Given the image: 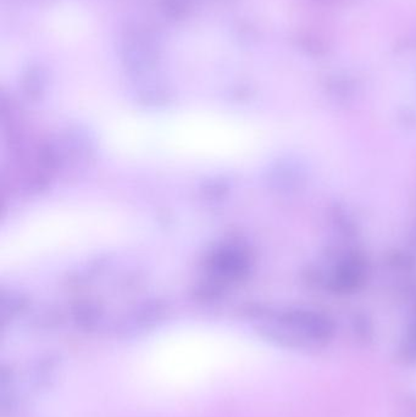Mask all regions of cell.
<instances>
[{
  "mask_svg": "<svg viewBox=\"0 0 416 417\" xmlns=\"http://www.w3.org/2000/svg\"><path fill=\"white\" fill-rule=\"evenodd\" d=\"M209 268L217 281H239L248 275L250 261L243 249L237 246H224L210 256Z\"/></svg>",
  "mask_w": 416,
  "mask_h": 417,
  "instance_id": "obj_1",
  "label": "cell"
},
{
  "mask_svg": "<svg viewBox=\"0 0 416 417\" xmlns=\"http://www.w3.org/2000/svg\"><path fill=\"white\" fill-rule=\"evenodd\" d=\"M366 276V263L358 253H349L337 266L330 280V288L338 293H349L363 285Z\"/></svg>",
  "mask_w": 416,
  "mask_h": 417,
  "instance_id": "obj_2",
  "label": "cell"
},
{
  "mask_svg": "<svg viewBox=\"0 0 416 417\" xmlns=\"http://www.w3.org/2000/svg\"><path fill=\"white\" fill-rule=\"evenodd\" d=\"M166 315L168 307L159 300L144 303L133 314L131 327L141 331L154 329L155 326L159 325L165 320Z\"/></svg>",
  "mask_w": 416,
  "mask_h": 417,
  "instance_id": "obj_3",
  "label": "cell"
},
{
  "mask_svg": "<svg viewBox=\"0 0 416 417\" xmlns=\"http://www.w3.org/2000/svg\"><path fill=\"white\" fill-rule=\"evenodd\" d=\"M59 361L57 358L52 355H47L40 358L36 364L32 367V383L33 386L45 389L55 382L57 373L59 370Z\"/></svg>",
  "mask_w": 416,
  "mask_h": 417,
  "instance_id": "obj_4",
  "label": "cell"
},
{
  "mask_svg": "<svg viewBox=\"0 0 416 417\" xmlns=\"http://www.w3.org/2000/svg\"><path fill=\"white\" fill-rule=\"evenodd\" d=\"M102 316L103 312L100 307L91 302L77 304V307L74 309L76 324L86 331L97 329L99 322L102 320Z\"/></svg>",
  "mask_w": 416,
  "mask_h": 417,
  "instance_id": "obj_5",
  "label": "cell"
},
{
  "mask_svg": "<svg viewBox=\"0 0 416 417\" xmlns=\"http://www.w3.org/2000/svg\"><path fill=\"white\" fill-rule=\"evenodd\" d=\"M26 307V298L18 293V292L9 290L6 293L5 292L3 293V297H1V316H3V320H11L13 317L18 316L20 314H23Z\"/></svg>",
  "mask_w": 416,
  "mask_h": 417,
  "instance_id": "obj_6",
  "label": "cell"
},
{
  "mask_svg": "<svg viewBox=\"0 0 416 417\" xmlns=\"http://www.w3.org/2000/svg\"><path fill=\"white\" fill-rule=\"evenodd\" d=\"M204 193L207 194L209 198H212V199H219V198H221L225 192L227 190V187L225 183H222V182H219V181H213V182H210L208 183V185L203 189Z\"/></svg>",
  "mask_w": 416,
  "mask_h": 417,
  "instance_id": "obj_7",
  "label": "cell"
}]
</instances>
